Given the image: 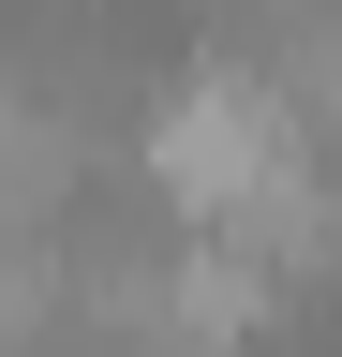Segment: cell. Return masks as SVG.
Here are the masks:
<instances>
[{"instance_id": "cell-1", "label": "cell", "mask_w": 342, "mask_h": 357, "mask_svg": "<svg viewBox=\"0 0 342 357\" xmlns=\"http://www.w3.org/2000/svg\"><path fill=\"white\" fill-rule=\"evenodd\" d=\"M283 164H313V149H297V119L268 105V75H238V60H208V75H179V89L149 105V194L179 208L194 238L238 223Z\"/></svg>"}]
</instances>
